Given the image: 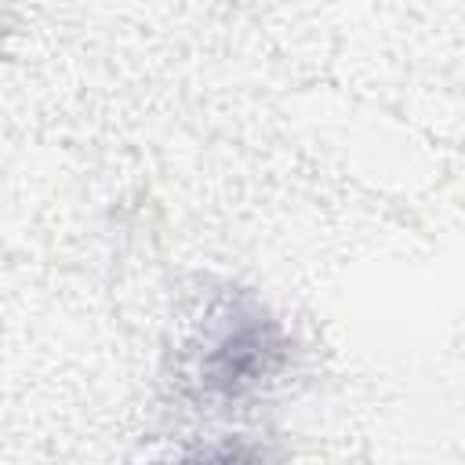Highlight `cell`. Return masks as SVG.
Segmentation results:
<instances>
[{
  "mask_svg": "<svg viewBox=\"0 0 465 465\" xmlns=\"http://www.w3.org/2000/svg\"><path fill=\"white\" fill-rule=\"evenodd\" d=\"M287 363L280 320L251 291H214L182 349V374L207 403H240L262 392Z\"/></svg>",
  "mask_w": 465,
  "mask_h": 465,
  "instance_id": "1",
  "label": "cell"
},
{
  "mask_svg": "<svg viewBox=\"0 0 465 465\" xmlns=\"http://www.w3.org/2000/svg\"><path fill=\"white\" fill-rule=\"evenodd\" d=\"M149 465H265V458L254 443L218 440V443L193 447V450H182L174 458H160V461H149Z\"/></svg>",
  "mask_w": 465,
  "mask_h": 465,
  "instance_id": "2",
  "label": "cell"
}]
</instances>
